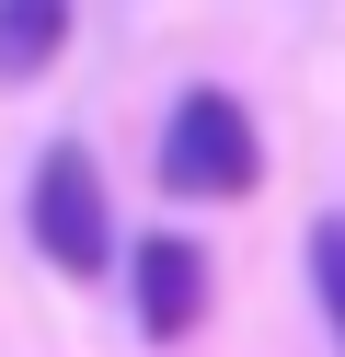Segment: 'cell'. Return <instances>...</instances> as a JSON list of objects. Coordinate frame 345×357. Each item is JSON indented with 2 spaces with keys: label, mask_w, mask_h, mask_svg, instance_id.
<instances>
[{
  "label": "cell",
  "mask_w": 345,
  "mask_h": 357,
  "mask_svg": "<svg viewBox=\"0 0 345 357\" xmlns=\"http://www.w3.org/2000/svg\"><path fill=\"white\" fill-rule=\"evenodd\" d=\"M58 47H69V0H0V81L58 70Z\"/></svg>",
  "instance_id": "cell-4"
},
{
  "label": "cell",
  "mask_w": 345,
  "mask_h": 357,
  "mask_svg": "<svg viewBox=\"0 0 345 357\" xmlns=\"http://www.w3.org/2000/svg\"><path fill=\"white\" fill-rule=\"evenodd\" d=\"M311 300H322V323H334V346H345V219L334 208L311 219Z\"/></svg>",
  "instance_id": "cell-5"
},
{
  "label": "cell",
  "mask_w": 345,
  "mask_h": 357,
  "mask_svg": "<svg viewBox=\"0 0 345 357\" xmlns=\"http://www.w3.org/2000/svg\"><path fill=\"white\" fill-rule=\"evenodd\" d=\"M127 288H138V334H150V346H184V334L207 323V254L184 231H150V242H138Z\"/></svg>",
  "instance_id": "cell-3"
},
{
  "label": "cell",
  "mask_w": 345,
  "mask_h": 357,
  "mask_svg": "<svg viewBox=\"0 0 345 357\" xmlns=\"http://www.w3.org/2000/svg\"><path fill=\"white\" fill-rule=\"evenodd\" d=\"M23 231H35V254L58 265V277H104L115 265V219H104V173H92L81 139H58L35 162V185H23Z\"/></svg>",
  "instance_id": "cell-1"
},
{
  "label": "cell",
  "mask_w": 345,
  "mask_h": 357,
  "mask_svg": "<svg viewBox=\"0 0 345 357\" xmlns=\"http://www.w3.org/2000/svg\"><path fill=\"white\" fill-rule=\"evenodd\" d=\"M253 173H265V139H253V116L230 93H184L173 116H161V185L173 196H253Z\"/></svg>",
  "instance_id": "cell-2"
}]
</instances>
